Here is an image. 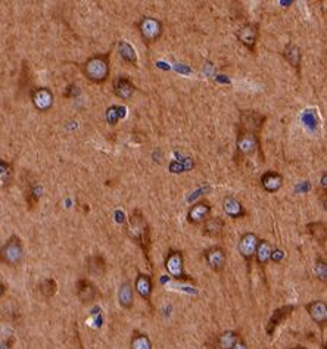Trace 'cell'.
Listing matches in <instances>:
<instances>
[{
  "mask_svg": "<svg viewBox=\"0 0 327 349\" xmlns=\"http://www.w3.org/2000/svg\"><path fill=\"white\" fill-rule=\"evenodd\" d=\"M258 237L255 233H245L242 237H240L239 243H238V249H239V254L246 259V261H252V258L255 257V251H256V246H258Z\"/></svg>",
  "mask_w": 327,
  "mask_h": 349,
  "instance_id": "obj_11",
  "label": "cell"
},
{
  "mask_svg": "<svg viewBox=\"0 0 327 349\" xmlns=\"http://www.w3.org/2000/svg\"><path fill=\"white\" fill-rule=\"evenodd\" d=\"M87 271L88 274L98 276V277H101V276L105 274V271H106V262H105V259H103L102 255L96 254V255H93V257H90L87 259Z\"/></svg>",
  "mask_w": 327,
  "mask_h": 349,
  "instance_id": "obj_23",
  "label": "cell"
},
{
  "mask_svg": "<svg viewBox=\"0 0 327 349\" xmlns=\"http://www.w3.org/2000/svg\"><path fill=\"white\" fill-rule=\"evenodd\" d=\"M134 91H136V87L130 78L120 76L113 80V93L116 97H120L123 101H128L134 94Z\"/></svg>",
  "mask_w": 327,
  "mask_h": 349,
  "instance_id": "obj_13",
  "label": "cell"
},
{
  "mask_svg": "<svg viewBox=\"0 0 327 349\" xmlns=\"http://www.w3.org/2000/svg\"><path fill=\"white\" fill-rule=\"evenodd\" d=\"M240 340V336L239 333H236V332H231V330H228V332H224L223 335H220V337H218V348L220 349H231Z\"/></svg>",
  "mask_w": 327,
  "mask_h": 349,
  "instance_id": "obj_27",
  "label": "cell"
},
{
  "mask_svg": "<svg viewBox=\"0 0 327 349\" xmlns=\"http://www.w3.org/2000/svg\"><path fill=\"white\" fill-rule=\"evenodd\" d=\"M285 257V254H283V251H280V249H273V254H271V261H274V262H278L280 259Z\"/></svg>",
  "mask_w": 327,
  "mask_h": 349,
  "instance_id": "obj_33",
  "label": "cell"
},
{
  "mask_svg": "<svg viewBox=\"0 0 327 349\" xmlns=\"http://www.w3.org/2000/svg\"><path fill=\"white\" fill-rule=\"evenodd\" d=\"M292 311H293V307H290V305H288V307H282V308H278V310L274 311L273 317L270 318V321L267 324V333L271 335L273 330H276L277 326L282 323L286 317H289Z\"/></svg>",
  "mask_w": 327,
  "mask_h": 349,
  "instance_id": "obj_21",
  "label": "cell"
},
{
  "mask_svg": "<svg viewBox=\"0 0 327 349\" xmlns=\"http://www.w3.org/2000/svg\"><path fill=\"white\" fill-rule=\"evenodd\" d=\"M307 311L315 323L323 326L327 321V305L324 301H314L307 305Z\"/></svg>",
  "mask_w": 327,
  "mask_h": 349,
  "instance_id": "obj_17",
  "label": "cell"
},
{
  "mask_svg": "<svg viewBox=\"0 0 327 349\" xmlns=\"http://www.w3.org/2000/svg\"><path fill=\"white\" fill-rule=\"evenodd\" d=\"M165 270L167 272L174 277V279H186V272H184V261H183V254L178 251H171L168 254V257L165 259Z\"/></svg>",
  "mask_w": 327,
  "mask_h": 349,
  "instance_id": "obj_6",
  "label": "cell"
},
{
  "mask_svg": "<svg viewBox=\"0 0 327 349\" xmlns=\"http://www.w3.org/2000/svg\"><path fill=\"white\" fill-rule=\"evenodd\" d=\"M31 102L40 112L49 111L53 105V93L46 87H37L31 90Z\"/></svg>",
  "mask_w": 327,
  "mask_h": 349,
  "instance_id": "obj_8",
  "label": "cell"
},
{
  "mask_svg": "<svg viewBox=\"0 0 327 349\" xmlns=\"http://www.w3.org/2000/svg\"><path fill=\"white\" fill-rule=\"evenodd\" d=\"M224 226L226 222L223 218L220 217H208L205 222H203V234L208 236V237H220L223 232H224Z\"/></svg>",
  "mask_w": 327,
  "mask_h": 349,
  "instance_id": "obj_18",
  "label": "cell"
},
{
  "mask_svg": "<svg viewBox=\"0 0 327 349\" xmlns=\"http://www.w3.org/2000/svg\"><path fill=\"white\" fill-rule=\"evenodd\" d=\"M131 349H152L151 339L145 333H134L131 337Z\"/></svg>",
  "mask_w": 327,
  "mask_h": 349,
  "instance_id": "obj_29",
  "label": "cell"
},
{
  "mask_svg": "<svg viewBox=\"0 0 327 349\" xmlns=\"http://www.w3.org/2000/svg\"><path fill=\"white\" fill-rule=\"evenodd\" d=\"M261 186L265 192L274 193L277 190H280V187L283 186V176L276 171H265L261 177Z\"/></svg>",
  "mask_w": 327,
  "mask_h": 349,
  "instance_id": "obj_15",
  "label": "cell"
},
{
  "mask_svg": "<svg viewBox=\"0 0 327 349\" xmlns=\"http://www.w3.org/2000/svg\"><path fill=\"white\" fill-rule=\"evenodd\" d=\"M127 236L143 247L145 252H148L149 249V226L146 222V218L142 215L140 211H134L131 212V215L128 217L126 226Z\"/></svg>",
  "mask_w": 327,
  "mask_h": 349,
  "instance_id": "obj_2",
  "label": "cell"
},
{
  "mask_svg": "<svg viewBox=\"0 0 327 349\" xmlns=\"http://www.w3.org/2000/svg\"><path fill=\"white\" fill-rule=\"evenodd\" d=\"M223 209H224L227 217H230V218H233V220L242 218V217L246 214L243 205L240 204L236 197H233V196H227V197H224V201H223Z\"/></svg>",
  "mask_w": 327,
  "mask_h": 349,
  "instance_id": "obj_16",
  "label": "cell"
},
{
  "mask_svg": "<svg viewBox=\"0 0 327 349\" xmlns=\"http://www.w3.org/2000/svg\"><path fill=\"white\" fill-rule=\"evenodd\" d=\"M58 290V285L53 279H46L40 283V293L44 297H52Z\"/></svg>",
  "mask_w": 327,
  "mask_h": 349,
  "instance_id": "obj_30",
  "label": "cell"
},
{
  "mask_svg": "<svg viewBox=\"0 0 327 349\" xmlns=\"http://www.w3.org/2000/svg\"><path fill=\"white\" fill-rule=\"evenodd\" d=\"M98 296V289L88 279H81L77 283V297L83 304H90Z\"/></svg>",
  "mask_w": 327,
  "mask_h": 349,
  "instance_id": "obj_14",
  "label": "cell"
},
{
  "mask_svg": "<svg viewBox=\"0 0 327 349\" xmlns=\"http://www.w3.org/2000/svg\"><path fill=\"white\" fill-rule=\"evenodd\" d=\"M293 349H307V348H303V346H296V348H293Z\"/></svg>",
  "mask_w": 327,
  "mask_h": 349,
  "instance_id": "obj_36",
  "label": "cell"
},
{
  "mask_svg": "<svg viewBox=\"0 0 327 349\" xmlns=\"http://www.w3.org/2000/svg\"><path fill=\"white\" fill-rule=\"evenodd\" d=\"M118 53H120V58L130 65H136L137 64V53L134 51V47L127 43L124 40H121L118 43Z\"/></svg>",
  "mask_w": 327,
  "mask_h": 349,
  "instance_id": "obj_22",
  "label": "cell"
},
{
  "mask_svg": "<svg viewBox=\"0 0 327 349\" xmlns=\"http://www.w3.org/2000/svg\"><path fill=\"white\" fill-rule=\"evenodd\" d=\"M307 229H308V233L310 234H313V237H314L315 240L320 243V245L326 246V224L324 222H320V221H317V222H311V224H308L307 226Z\"/></svg>",
  "mask_w": 327,
  "mask_h": 349,
  "instance_id": "obj_25",
  "label": "cell"
},
{
  "mask_svg": "<svg viewBox=\"0 0 327 349\" xmlns=\"http://www.w3.org/2000/svg\"><path fill=\"white\" fill-rule=\"evenodd\" d=\"M238 39L240 40V43L248 47L251 52L255 51V46H256V40H258V26L256 24H252V22H248V24H243L238 30Z\"/></svg>",
  "mask_w": 327,
  "mask_h": 349,
  "instance_id": "obj_10",
  "label": "cell"
},
{
  "mask_svg": "<svg viewBox=\"0 0 327 349\" xmlns=\"http://www.w3.org/2000/svg\"><path fill=\"white\" fill-rule=\"evenodd\" d=\"M83 74L86 76L88 81L95 83V84H102L105 83L111 68H109V53H103V55H95L91 58H88L87 61L81 66Z\"/></svg>",
  "mask_w": 327,
  "mask_h": 349,
  "instance_id": "obj_1",
  "label": "cell"
},
{
  "mask_svg": "<svg viewBox=\"0 0 327 349\" xmlns=\"http://www.w3.org/2000/svg\"><path fill=\"white\" fill-rule=\"evenodd\" d=\"M258 146H260L258 136H255L252 133H246V131H239L238 140H236L238 154L242 156H249L258 149Z\"/></svg>",
  "mask_w": 327,
  "mask_h": 349,
  "instance_id": "obj_7",
  "label": "cell"
},
{
  "mask_svg": "<svg viewBox=\"0 0 327 349\" xmlns=\"http://www.w3.org/2000/svg\"><path fill=\"white\" fill-rule=\"evenodd\" d=\"M315 276L326 283L327 280V267H326V261L324 259H317L315 262Z\"/></svg>",
  "mask_w": 327,
  "mask_h": 349,
  "instance_id": "obj_31",
  "label": "cell"
},
{
  "mask_svg": "<svg viewBox=\"0 0 327 349\" xmlns=\"http://www.w3.org/2000/svg\"><path fill=\"white\" fill-rule=\"evenodd\" d=\"M231 349H248V346H246V343L240 339L239 342H238V343H236V345H235Z\"/></svg>",
  "mask_w": 327,
  "mask_h": 349,
  "instance_id": "obj_34",
  "label": "cell"
},
{
  "mask_svg": "<svg viewBox=\"0 0 327 349\" xmlns=\"http://www.w3.org/2000/svg\"><path fill=\"white\" fill-rule=\"evenodd\" d=\"M283 56L293 68H299V65H301V49L298 46H295L293 43H289L285 47Z\"/></svg>",
  "mask_w": 327,
  "mask_h": 349,
  "instance_id": "obj_26",
  "label": "cell"
},
{
  "mask_svg": "<svg viewBox=\"0 0 327 349\" xmlns=\"http://www.w3.org/2000/svg\"><path fill=\"white\" fill-rule=\"evenodd\" d=\"M24 259V246L18 236H12L0 247V262L15 267Z\"/></svg>",
  "mask_w": 327,
  "mask_h": 349,
  "instance_id": "obj_3",
  "label": "cell"
},
{
  "mask_svg": "<svg viewBox=\"0 0 327 349\" xmlns=\"http://www.w3.org/2000/svg\"><path fill=\"white\" fill-rule=\"evenodd\" d=\"M118 302L123 308H131L133 304H134V289L130 282H126L123 285L120 286V290H118Z\"/></svg>",
  "mask_w": 327,
  "mask_h": 349,
  "instance_id": "obj_20",
  "label": "cell"
},
{
  "mask_svg": "<svg viewBox=\"0 0 327 349\" xmlns=\"http://www.w3.org/2000/svg\"><path fill=\"white\" fill-rule=\"evenodd\" d=\"M116 111H118V106H112V108H109L108 111H106V118H108V121L111 122V124H116V121L121 118V116H124V114H123V111L124 109H121L118 114H116Z\"/></svg>",
  "mask_w": 327,
  "mask_h": 349,
  "instance_id": "obj_32",
  "label": "cell"
},
{
  "mask_svg": "<svg viewBox=\"0 0 327 349\" xmlns=\"http://www.w3.org/2000/svg\"><path fill=\"white\" fill-rule=\"evenodd\" d=\"M138 31H140L142 39L145 40L148 44H152L156 40H159V37L162 36V22L159 19H156V18L145 16L138 22Z\"/></svg>",
  "mask_w": 327,
  "mask_h": 349,
  "instance_id": "obj_4",
  "label": "cell"
},
{
  "mask_svg": "<svg viewBox=\"0 0 327 349\" xmlns=\"http://www.w3.org/2000/svg\"><path fill=\"white\" fill-rule=\"evenodd\" d=\"M3 293H5V286L0 283V297L3 296Z\"/></svg>",
  "mask_w": 327,
  "mask_h": 349,
  "instance_id": "obj_35",
  "label": "cell"
},
{
  "mask_svg": "<svg viewBox=\"0 0 327 349\" xmlns=\"http://www.w3.org/2000/svg\"><path fill=\"white\" fill-rule=\"evenodd\" d=\"M264 116L255 111H243L240 114L239 131H246V133H252V134L258 136L264 126Z\"/></svg>",
  "mask_w": 327,
  "mask_h": 349,
  "instance_id": "obj_5",
  "label": "cell"
},
{
  "mask_svg": "<svg viewBox=\"0 0 327 349\" xmlns=\"http://www.w3.org/2000/svg\"><path fill=\"white\" fill-rule=\"evenodd\" d=\"M134 289L137 290V293L143 297L145 301H149L153 290V285H152V279L148 274H138L134 283Z\"/></svg>",
  "mask_w": 327,
  "mask_h": 349,
  "instance_id": "obj_19",
  "label": "cell"
},
{
  "mask_svg": "<svg viewBox=\"0 0 327 349\" xmlns=\"http://www.w3.org/2000/svg\"><path fill=\"white\" fill-rule=\"evenodd\" d=\"M271 254H273V246L267 240H260L256 251H255V258L258 261V264L265 265L268 261H271Z\"/></svg>",
  "mask_w": 327,
  "mask_h": 349,
  "instance_id": "obj_24",
  "label": "cell"
},
{
  "mask_svg": "<svg viewBox=\"0 0 327 349\" xmlns=\"http://www.w3.org/2000/svg\"><path fill=\"white\" fill-rule=\"evenodd\" d=\"M211 214V205L206 202V201H201L198 204H195L193 207L189 209V214H188V220L192 224L198 226V224H203L205 220L209 217Z\"/></svg>",
  "mask_w": 327,
  "mask_h": 349,
  "instance_id": "obj_12",
  "label": "cell"
},
{
  "mask_svg": "<svg viewBox=\"0 0 327 349\" xmlns=\"http://www.w3.org/2000/svg\"><path fill=\"white\" fill-rule=\"evenodd\" d=\"M13 177V168L12 165L6 161L0 159V187L5 189L11 184Z\"/></svg>",
  "mask_w": 327,
  "mask_h": 349,
  "instance_id": "obj_28",
  "label": "cell"
},
{
  "mask_svg": "<svg viewBox=\"0 0 327 349\" xmlns=\"http://www.w3.org/2000/svg\"><path fill=\"white\" fill-rule=\"evenodd\" d=\"M205 259L206 264L209 265V268L215 272H220L224 270L227 262V255L223 247L220 246H214L209 247L208 251H205Z\"/></svg>",
  "mask_w": 327,
  "mask_h": 349,
  "instance_id": "obj_9",
  "label": "cell"
}]
</instances>
